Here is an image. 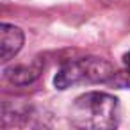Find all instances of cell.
<instances>
[{"label": "cell", "instance_id": "obj_2", "mask_svg": "<svg viewBox=\"0 0 130 130\" xmlns=\"http://www.w3.org/2000/svg\"><path fill=\"white\" fill-rule=\"evenodd\" d=\"M116 70L114 66L96 55L80 57L75 61H68L55 75L54 84L57 89H68L73 86H87V84H105L110 82Z\"/></svg>", "mask_w": 130, "mask_h": 130}, {"label": "cell", "instance_id": "obj_3", "mask_svg": "<svg viewBox=\"0 0 130 130\" xmlns=\"http://www.w3.org/2000/svg\"><path fill=\"white\" fill-rule=\"evenodd\" d=\"M43 73V61L39 57L30 62H18L4 70V78L13 86H30Z\"/></svg>", "mask_w": 130, "mask_h": 130}, {"label": "cell", "instance_id": "obj_6", "mask_svg": "<svg viewBox=\"0 0 130 130\" xmlns=\"http://www.w3.org/2000/svg\"><path fill=\"white\" fill-rule=\"evenodd\" d=\"M123 62H125V66H126V68H130V52H128V54H125Z\"/></svg>", "mask_w": 130, "mask_h": 130}, {"label": "cell", "instance_id": "obj_1", "mask_svg": "<svg viewBox=\"0 0 130 130\" xmlns=\"http://www.w3.org/2000/svg\"><path fill=\"white\" fill-rule=\"evenodd\" d=\"M70 119L75 126L87 130L116 128L119 125V102L109 93H84L73 102L70 109Z\"/></svg>", "mask_w": 130, "mask_h": 130}, {"label": "cell", "instance_id": "obj_4", "mask_svg": "<svg viewBox=\"0 0 130 130\" xmlns=\"http://www.w3.org/2000/svg\"><path fill=\"white\" fill-rule=\"evenodd\" d=\"M23 41H25V34L20 27L11 23H2L0 25V61L6 64L14 55H18V52L23 46Z\"/></svg>", "mask_w": 130, "mask_h": 130}, {"label": "cell", "instance_id": "obj_5", "mask_svg": "<svg viewBox=\"0 0 130 130\" xmlns=\"http://www.w3.org/2000/svg\"><path fill=\"white\" fill-rule=\"evenodd\" d=\"M110 82L118 87H130V68L126 71H116Z\"/></svg>", "mask_w": 130, "mask_h": 130}]
</instances>
